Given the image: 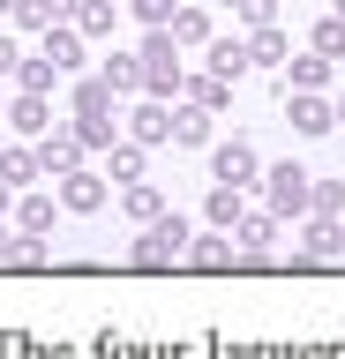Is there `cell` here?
I'll list each match as a JSON object with an SVG mask.
<instances>
[{"mask_svg":"<svg viewBox=\"0 0 345 359\" xmlns=\"http://www.w3.org/2000/svg\"><path fill=\"white\" fill-rule=\"evenodd\" d=\"M188 240H195V232H188V217H150V224H143V240H136V262H143V269L181 262Z\"/></svg>","mask_w":345,"mask_h":359,"instance_id":"obj_1","label":"cell"},{"mask_svg":"<svg viewBox=\"0 0 345 359\" xmlns=\"http://www.w3.org/2000/svg\"><path fill=\"white\" fill-rule=\"evenodd\" d=\"M315 202V172H300V165H278L271 172V217H300Z\"/></svg>","mask_w":345,"mask_h":359,"instance_id":"obj_2","label":"cell"},{"mask_svg":"<svg viewBox=\"0 0 345 359\" xmlns=\"http://www.w3.org/2000/svg\"><path fill=\"white\" fill-rule=\"evenodd\" d=\"M143 83L158 90H181V60H173V30H150V45H143Z\"/></svg>","mask_w":345,"mask_h":359,"instance_id":"obj_3","label":"cell"},{"mask_svg":"<svg viewBox=\"0 0 345 359\" xmlns=\"http://www.w3.org/2000/svg\"><path fill=\"white\" fill-rule=\"evenodd\" d=\"M83 165V135L75 128H46L38 135V172H75Z\"/></svg>","mask_w":345,"mask_h":359,"instance_id":"obj_4","label":"cell"},{"mask_svg":"<svg viewBox=\"0 0 345 359\" xmlns=\"http://www.w3.org/2000/svg\"><path fill=\"white\" fill-rule=\"evenodd\" d=\"M210 172H218V187H248L255 180V142H218L210 150Z\"/></svg>","mask_w":345,"mask_h":359,"instance_id":"obj_5","label":"cell"},{"mask_svg":"<svg viewBox=\"0 0 345 359\" xmlns=\"http://www.w3.org/2000/svg\"><path fill=\"white\" fill-rule=\"evenodd\" d=\"M248 38H210V75H218V83H240V75H248Z\"/></svg>","mask_w":345,"mask_h":359,"instance_id":"obj_6","label":"cell"},{"mask_svg":"<svg viewBox=\"0 0 345 359\" xmlns=\"http://www.w3.org/2000/svg\"><path fill=\"white\" fill-rule=\"evenodd\" d=\"M285 112H293L300 135H330V128H338V112L323 105V97H308V90H293V105H285Z\"/></svg>","mask_w":345,"mask_h":359,"instance_id":"obj_7","label":"cell"},{"mask_svg":"<svg viewBox=\"0 0 345 359\" xmlns=\"http://www.w3.org/2000/svg\"><path fill=\"white\" fill-rule=\"evenodd\" d=\"M60 202H68V210H98V202H105V180L75 165V172H60Z\"/></svg>","mask_w":345,"mask_h":359,"instance_id":"obj_8","label":"cell"},{"mask_svg":"<svg viewBox=\"0 0 345 359\" xmlns=\"http://www.w3.org/2000/svg\"><path fill=\"white\" fill-rule=\"evenodd\" d=\"M173 142L203 150V142H210V105H188V112H173Z\"/></svg>","mask_w":345,"mask_h":359,"instance_id":"obj_9","label":"cell"},{"mask_svg":"<svg viewBox=\"0 0 345 359\" xmlns=\"http://www.w3.org/2000/svg\"><path fill=\"white\" fill-rule=\"evenodd\" d=\"M338 247H345V232H338L330 217H315L308 232H300V255H315V262H323V255H338Z\"/></svg>","mask_w":345,"mask_h":359,"instance_id":"obj_10","label":"cell"},{"mask_svg":"<svg viewBox=\"0 0 345 359\" xmlns=\"http://www.w3.org/2000/svg\"><path fill=\"white\" fill-rule=\"evenodd\" d=\"M233 240L248 247V255H271V240H278V217H240V224H233Z\"/></svg>","mask_w":345,"mask_h":359,"instance_id":"obj_11","label":"cell"},{"mask_svg":"<svg viewBox=\"0 0 345 359\" xmlns=\"http://www.w3.org/2000/svg\"><path fill=\"white\" fill-rule=\"evenodd\" d=\"M240 217H248V210H240V187H210V224H218V232H233Z\"/></svg>","mask_w":345,"mask_h":359,"instance_id":"obj_12","label":"cell"},{"mask_svg":"<svg viewBox=\"0 0 345 359\" xmlns=\"http://www.w3.org/2000/svg\"><path fill=\"white\" fill-rule=\"evenodd\" d=\"M0 180L8 187H30L38 180V150H0Z\"/></svg>","mask_w":345,"mask_h":359,"instance_id":"obj_13","label":"cell"},{"mask_svg":"<svg viewBox=\"0 0 345 359\" xmlns=\"http://www.w3.org/2000/svg\"><path fill=\"white\" fill-rule=\"evenodd\" d=\"M188 262H203V269H226V262H233V240H226V232H210V240H188Z\"/></svg>","mask_w":345,"mask_h":359,"instance_id":"obj_14","label":"cell"},{"mask_svg":"<svg viewBox=\"0 0 345 359\" xmlns=\"http://www.w3.org/2000/svg\"><path fill=\"white\" fill-rule=\"evenodd\" d=\"M210 38V15L203 8H173V45H203Z\"/></svg>","mask_w":345,"mask_h":359,"instance_id":"obj_15","label":"cell"},{"mask_svg":"<svg viewBox=\"0 0 345 359\" xmlns=\"http://www.w3.org/2000/svg\"><path fill=\"white\" fill-rule=\"evenodd\" d=\"M128 128H136V142H165V135H173V112H165V105H143Z\"/></svg>","mask_w":345,"mask_h":359,"instance_id":"obj_16","label":"cell"},{"mask_svg":"<svg viewBox=\"0 0 345 359\" xmlns=\"http://www.w3.org/2000/svg\"><path fill=\"white\" fill-rule=\"evenodd\" d=\"M128 217H136V224L165 217V202H158V187H143V180H136V187H128Z\"/></svg>","mask_w":345,"mask_h":359,"instance_id":"obj_17","label":"cell"},{"mask_svg":"<svg viewBox=\"0 0 345 359\" xmlns=\"http://www.w3.org/2000/svg\"><path fill=\"white\" fill-rule=\"evenodd\" d=\"M248 60H263V67H278V60H285V38H278L271 22H263V30L248 38Z\"/></svg>","mask_w":345,"mask_h":359,"instance_id":"obj_18","label":"cell"},{"mask_svg":"<svg viewBox=\"0 0 345 359\" xmlns=\"http://www.w3.org/2000/svg\"><path fill=\"white\" fill-rule=\"evenodd\" d=\"M113 8L120 0H75V22H83V30H113Z\"/></svg>","mask_w":345,"mask_h":359,"instance_id":"obj_19","label":"cell"},{"mask_svg":"<svg viewBox=\"0 0 345 359\" xmlns=\"http://www.w3.org/2000/svg\"><path fill=\"white\" fill-rule=\"evenodd\" d=\"M53 15H60V0H15V22L30 30H53Z\"/></svg>","mask_w":345,"mask_h":359,"instance_id":"obj_20","label":"cell"},{"mask_svg":"<svg viewBox=\"0 0 345 359\" xmlns=\"http://www.w3.org/2000/svg\"><path fill=\"white\" fill-rule=\"evenodd\" d=\"M15 75H23V90H30V97H46V90H53V75H60V67H53V60H23V67H15Z\"/></svg>","mask_w":345,"mask_h":359,"instance_id":"obj_21","label":"cell"},{"mask_svg":"<svg viewBox=\"0 0 345 359\" xmlns=\"http://www.w3.org/2000/svg\"><path fill=\"white\" fill-rule=\"evenodd\" d=\"M105 83L113 90H143V60H120L113 53V60H105Z\"/></svg>","mask_w":345,"mask_h":359,"instance_id":"obj_22","label":"cell"},{"mask_svg":"<svg viewBox=\"0 0 345 359\" xmlns=\"http://www.w3.org/2000/svg\"><path fill=\"white\" fill-rule=\"evenodd\" d=\"M315 53H323V60H338V53H345V15H330L315 30Z\"/></svg>","mask_w":345,"mask_h":359,"instance_id":"obj_23","label":"cell"},{"mask_svg":"<svg viewBox=\"0 0 345 359\" xmlns=\"http://www.w3.org/2000/svg\"><path fill=\"white\" fill-rule=\"evenodd\" d=\"M23 232H30V240H38V232H53V202H46V195L23 202Z\"/></svg>","mask_w":345,"mask_h":359,"instance_id":"obj_24","label":"cell"},{"mask_svg":"<svg viewBox=\"0 0 345 359\" xmlns=\"http://www.w3.org/2000/svg\"><path fill=\"white\" fill-rule=\"evenodd\" d=\"M15 128H30V135H46V128H53V120H46V105H38L30 90H23V105H15Z\"/></svg>","mask_w":345,"mask_h":359,"instance_id":"obj_25","label":"cell"},{"mask_svg":"<svg viewBox=\"0 0 345 359\" xmlns=\"http://www.w3.org/2000/svg\"><path fill=\"white\" fill-rule=\"evenodd\" d=\"M46 60L60 67V75H68V67H75V38H68V30H53V38H46Z\"/></svg>","mask_w":345,"mask_h":359,"instance_id":"obj_26","label":"cell"},{"mask_svg":"<svg viewBox=\"0 0 345 359\" xmlns=\"http://www.w3.org/2000/svg\"><path fill=\"white\" fill-rule=\"evenodd\" d=\"M128 8H136L150 30H165V22H173V0H128Z\"/></svg>","mask_w":345,"mask_h":359,"instance_id":"obj_27","label":"cell"},{"mask_svg":"<svg viewBox=\"0 0 345 359\" xmlns=\"http://www.w3.org/2000/svg\"><path fill=\"white\" fill-rule=\"evenodd\" d=\"M323 83V53H308V60H293V90H315Z\"/></svg>","mask_w":345,"mask_h":359,"instance_id":"obj_28","label":"cell"},{"mask_svg":"<svg viewBox=\"0 0 345 359\" xmlns=\"http://www.w3.org/2000/svg\"><path fill=\"white\" fill-rule=\"evenodd\" d=\"M113 172H120V180H143V142H128V150H113Z\"/></svg>","mask_w":345,"mask_h":359,"instance_id":"obj_29","label":"cell"},{"mask_svg":"<svg viewBox=\"0 0 345 359\" xmlns=\"http://www.w3.org/2000/svg\"><path fill=\"white\" fill-rule=\"evenodd\" d=\"M315 210H323V217H338V210H345V187H338V180H323V187H315Z\"/></svg>","mask_w":345,"mask_h":359,"instance_id":"obj_30","label":"cell"},{"mask_svg":"<svg viewBox=\"0 0 345 359\" xmlns=\"http://www.w3.org/2000/svg\"><path fill=\"white\" fill-rule=\"evenodd\" d=\"M226 90H233V83H218V75H210V83H195V105L218 112V105H226Z\"/></svg>","mask_w":345,"mask_h":359,"instance_id":"obj_31","label":"cell"},{"mask_svg":"<svg viewBox=\"0 0 345 359\" xmlns=\"http://www.w3.org/2000/svg\"><path fill=\"white\" fill-rule=\"evenodd\" d=\"M240 15H248V22H255V30H263V22H271V15H278V0H240Z\"/></svg>","mask_w":345,"mask_h":359,"instance_id":"obj_32","label":"cell"},{"mask_svg":"<svg viewBox=\"0 0 345 359\" xmlns=\"http://www.w3.org/2000/svg\"><path fill=\"white\" fill-rule=\"evenodd\" d=\"M15 255H23V247H15V232L0 224V262H15Z\"/></svg>","mask_w":345,"mask_h":359,"instance_id":"obj_33","label":"cell"},{"mask_svg":"<svg viewBox=\"0 0 345 359\" xmlns=\"http://www.w3.org/2000/svg\"><path fill=\"white\" fill-rule=\"evenodd\" d=\"M8 67H15V45H8V38H0V75H8Z\"/></svg>","mask_w":345,"mask_h":359,"instance_id":"obj_34","label":"cell"},{"mask_svg":"<svg viewBox=\"0 0 345 359\" xmlns=\"http://www.w3.org/2000/svg\"><path fill=\"white\" fill-rule=\"evenodd\" d=\"M0 210H8V180H0Z\"/></svg>","mask_w":345,"mask_h":359,"instance_id":"obj_35","label":"cell"},{"mask_svg":"<svg viewBox=\"0 0 345 359\" xmlns=\"http://www.w3.org/2000/svg\"><path fill=\"white\" fill-rule=\"evenodd\" d=\"M0 8H15V0H0Z\"/></svg>","mask_w":345,"mask_h":359,"instance_id":"obj_36","label":"cell"},{"mask_svg":"<svg viewBox=\"0 0 345 359\" xmlns=\"http://www.w3.org/2000/svg\"><path fill=\"white\" fill-rule=\"evenodd\" d=\"M338 15H345V0H338Z\"/></svg>","mask_w":345,"mask_h":359,"instance_id":"obj_37","label":"cell"},{"mask_svg":"<svg viewBox=\"0 0 345 359\" xmlns=\"http://www.w3.org/2000/svg\"><path fill=\"white\" fill-rule=\"evenodd\" d=\"M338 120H345V105H338Z\"/></svg>","mask_w":345,"mask_h":359,"instance_id":"obj_38","label":"cell"},{"mask_svg":"<svg viewBox=\"0 0 345 359\" xmlns=\"http://www.w3.org/2000/svg\"><path fill=\"white\" fill-rule=\"evenodd\" d=\"M233 8H240V0H233Z\"/></svg>","mask_w":345,"mask_h":359,"instance_id":"obj_39","label":"cell"}]
</instances>
